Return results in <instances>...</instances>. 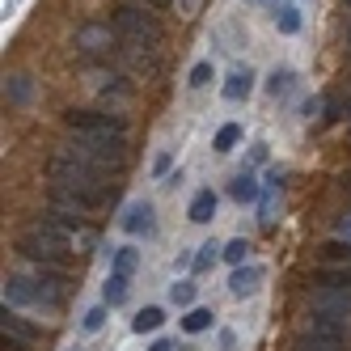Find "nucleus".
Segmentation results:
<instances>
[{"mask_svg": "<svg viewBox=\"0 0 351 351\" xmlns=\"http://www.w3.org/2000/svg\"><path fill=\"white\" fill-rule=\"evenodd\" d=\"M250 89H254V72H250V68L229 72V81H224V97H229V102H245Z\"/></svg>", "mask_w": 351, "mask_h": 351, "instance_id": "4468645a", "label": "nucleus"}, {"mask_svg": "<svg viewBox=\"0 0 351 351\" xmlns=\"http://www.w3.org/2000/svg\"><path fill=\"white\" fill-rule=\"evenodd\" d=\"M296 351H343V343H322V339H296Z\"/></svg>", "mask_w": 351, "mask_h": 351, "instance_id": "c85d7f7f", "label": "nucleus"}, {"mask_svg": "<svg viewBox=\"0 0 351 351\" xmlns=\"http://www.w3.org/2000/svg\"><path fill=\"white\" fill-rule=\"evenodd\" d=\"M157 212H153V204H148V199H136V204H128V212H123V229H128L132 237H148L157 229V220H153Z\"/></svg>", "mask_w": 351, "mask_h": 351, "instance_id": "1a4fd4ad", "label": "nucleus"}, {"mask_svg": "<svg viewBox=\"0 0 351 351\" xmlns=\"http://www.w3.org/2000/svg\"><path fill=\"white\" fill-rule=\"evenodd\" d=\"M322 258H326V263H351V241H330V245H322Z\"/></svg>", "mask_w": 351, "mask_h": 351, "instance_id": "a878e982", "label": "nucleus"}, {"mask_svg": "<svg viewBox=\"0 0 351 351\" xmlns=\"http://www.w3.org/2000/svg\"><path fill=\"white\" fill-rule=\"evenodd\" d=\"M186 216H191L195 224H208V220L216 216V195H212V191H199V195L191 199V208H186Z\"/></svg>", "mask_w": 351, "mask_h": 351, "instance_id": "dca6fc26", "label": "nucleus"}, {"mask_svg": "<svg viewBox=\"0 0 351 351\" xmlns=\"http://www.w3.org/2000/svg\"><path fill=\"white\" fill-rule=\"evenodd\" d=\"M34 288H38V305L43 309H60L64 296H68V275H64V267H38Z\"/></svg>", "mask_w": 351, "mask_h": 351, "instance_id": "423d86ee", "label": "nucleus"}, {"mask_svg": "<svg viewBox=\"0 0 351 351\" xmlns=\"http://www.w3.org/2000/svg\"><path fill=\"white\" fill-rule=\"evenodd\" d=\"M161 322H165V313H161L157 305H148V309H140V313L132 317V330H136V335H153V330H161Z\"/></svg>", "mask_w": 351, "mask_h": 351, "instance_id": "a211bd4d", "label": "nucleus"}, {"mask_svg": "<svg viewBox=\"0 0 351 351\" xmlns=\"http://www.w3.org/2000/svg\"><path fill=\"white\" fill-rule=\"evenodd\" d=\"M64 128L68 132H128V119L114 110H68Z\"/></svg>", "mask_w": 351, "mask_h": 351, "instance_id": "39448f33", "label": "nucleus"}, {"mask_svg": "<svg viewBox=\"0 0 351 351\" xmlns=\"http://www.w3.org/2000/svg\"><path fill=\"white\" fill-rule=\"evenodd\" d=\"M106 326V305H93V309H85V317H81V330L85 335H97Z\"/></svg>", "mask_w": 351, "mask_h": 351, "instance_id": "393cba45", "label": "nucleus"}, {"mask_svg": "<svg viewBox=\"0 0 351 351\" xmlns=\"http://www.w3.org/2000/svg\"><path fill=\"white\" fill-rule=\"evenodd\" d=\"M128 280L132 275H119V271H110V280L102 284V300L114 309V305H123V300H128Z\"/></svg>", "mask_w": 351, "mask_h": 351, "instance_id": "f3484780", "label": "nucleus"}, {"mask_svg": "<svg viewBox=\"0 0 351 351\" xmlns=\"http://www.w3.org/2000/svg\"><path fill=\"white\" fill-rule=\"evenodd\" d=\"M275 30H280V34H296L300 30V9L296 5H275Z\"/></svg>", "mask_w": 351, "mask_h": 351, "instance_id": "aec40b11", "label": "nucleus"}, {"mask_svg": "<svg viewBox=\"0 0 351 351\" xmlns=\"http://www.w3.org/2000/svg\"><path fill=\"white\" fill-rule=\"evenodd\" d=\"M148 351H178V347H173V343H165V339H161V343H153V347H148Z\"/></svg>", "mask_w": 351, "mask_h": 351, "instance_id": "c9c22d12", "label": "nucleus"}, {"mask_svg": "<svg viewBox=\"0 0 351 351\" xmlns=\"http://www.w3.org/2000/svg\"><path fill=\"white\" fill-rule=\"evenodd\" d=\"M216 254H224V245H216V241H204V245H199V254H195V271H208L212 263H216Z\"/></svg>", "mask_w": 351, "mask_h": 351, "instance_id": "b1692460", "label": "nucleus"}, {"mask_svg": "<svg viewBox=\"0 0 351 351\" xmlns=\"http://www.w3.org/2000/svg\"><path fill=\"white\" fill-rule=\"evenodd\" d=\"M237 347V335L233 330H220V351H233Z\"/></svg>", "mask_w": 351, "mask_h": 351, "instance_id": "72a5a7b5", "label": "nucleus"}, {"mask_svg": "<svg viewBox=\"0 0 351 351\" xmlns=\"http://www.w3.org/2000/svg\"><path fill=\"white\" fill-rule=\"evenodd\" d=\"M347 51H351V26H347Z\"/></svg>", "mask_w": 351, "mask_h": 351, "instance_id": "4c0bfd02", "label": "nucleus"}, {"mask_svg": "<svg viewBox=\"0 0 351 351\" xmlns=\"http://www.w3.org/2000/svg\"><path fill=\"white\" fill-rule=\"evenodd\" d=\"M169 165H173V157H169V153H161V157L153 161V173H157V178H165V173H169Z\"/></svg>", "mask_w": 351, "mask_h": 351, "instance_id": "473e14b6", "label": "nucleus"}, {"mask_svg": "<svg viewBox=\"0 0 351 351\" xmlns=\"http://www.w3.org/2000/svg\"><path fill=\"white\" fill-rule=\"evenodd\" d=\"M68 241H72L68 229H60L51 216H38L30 229L17 233V254L34 258L38 267H64V258H68Z\"/></svg>", "mask_w": 351, "mask_h": 351, "instance_id": "f257e3e1", "label": "nucleus"}, {"mask_svg": "<svg viewBox=\"0 0 351 351\" xmlns=\"http://www.w3.org/2000/svg\"><path fill=\"white\" fill-rule=\"evenodd\" d=\"M300 335H305V339H322V343H343L347 339V317H335V313L313 309L305 317V326H300Z\"/></svg>", "mask_w": 351, "mask_h": 351, "instance_id": "0eeeda50", "label": "nucleus"}, {"mask_svg": "<svg viewBox=\"0 0 351 351\" xmlns=\"http://www.w3.org/2000/svg\"><path fill=\"white\" fill-rule=\"evenodd\" d=\"M0 330H5V335H17V339H26V343H38V339H43V326L26 322L13 305H0Z\"/></svg>", "mask_w": 351, "mask_h": 351, "instance_id": "9d476101", "label": "nucleus"}, {"mask_svg": "<svg viewBox=\"0 0 351 351\" xmlns=\"http://www.w3.org/2000/svg\"><path fill=\"white\" fill-rule=\"evenodd\" d=\"M72 351H81V347H72Z\"/></svg>", "mask_w": 351, "mask_h": 351, "instance_id": "a19ab883", "label": "nucleus"}, {"mask_svg": "<svg viewBox=\"0 0 351 351\" xmlns=\"http://www.w3.org/2000/svg\"><path fill=\"white\" fill-rule=\"evenodd\" d=\"M144 5H148V9H169L173 0H144Z\"/></svg>", "mask_w": 351, "mask_h": 351, "instance_id": "f704fd0d", "label": "nucleus"}, {"mask_svg": "<svg viewBox=\"0 0 351 351\" xmlns=\"http://www.w3.org/2000/svg\"><path fill=\"white\" fill-rule=\"evenodd\" d=\"M13 97H17V102H26V97H30V85H26V77H13Z\"/></svg>", "mask_w": 351, "mask_h": 351, "instance_id": "2f4dec72", "label": "nucleus"}, {"mask_svg": "<svg viewBox=\"0 0 351 351\" xmlns=\"http://www.w3.org/2000/svg\"><path fill=\"white\" fill-rule=\"evenodd\" d=\"M347 114H351V97H347Z\"/></svg>", "mask_w": 351, "mask_h": 351, "instance_id": "58836bf2", "label": "nucleus"}, {"mask_svg": "<svg viewBox=\"0 0 351 351\" xmlns=\"http://www.w3.org/2000/svg\"><path fill=\"white\" fill-rule=\"evenodd\" d=\"M237 140H241V128H237V123H224V128L216 132V153H229V148H237Z\"/></svg>", "mask_w": 351, "mask_h": 351, "instance_id": "5701e85b", "label": "nucleus"}, {"mask_svg": "<svg viewBox=\"0 0 351 351\" xmlns=\"http://www.w3.org/2000/svg\"><path fill=\"white\" fill-rule=\"evenodd\" d=\"M309 284L313 288H351V263H322Z\"/></svg>", "mask_w": 351, "mask_h": 351, "instance_id": "f8f14e48", "label": "nucleus"}, {"mask_svg": "<svg viewBox=\"0 0 351 351\" xmlns=\"http://www.w3.org/2000/svg\"><path fill=\"white\" fill-rule=\"evenodd\" d=\"M110 26L119 30L123 47H136V51H157L161 47V21L148 13L144 5H114V17H110Z\"/></svg>", "mask_w": 351, "mask_h": 351, "instance_id": "f03ea898", "label": "nucleus"}, {"mask_svg": "<svg viewBox=\"0 0 351 351\" xmlns=\"http://www.w3.org/2000/svg\"><path fill=\"white\" fill-rule=\"evenodd\" d=\"M64 148L102 169H119L128 161V132H72V140Z\"/></svg>", "mask_w": 351, "mask_h": 351, "instance_id": "7ed1b4c3", "label": "nucleus"}, {"mask_svg": "<svg viewBox=\"0 0 351 351\" xmlns=\"http://www.w3.org/2000/svg\"><path fill=\"white\" fill-rule=\"evenodd\" d=\"M208 81H212V64L204 60V64H195V68H191V89H204Z\"/></svg>", "mask_w": 351, "mask_h": 351, "instance_id": "c756f323", "label": "nucleus"}, {"mask_svg": "<svg viewBox=\"0 0 351 351\" xmlns=\"http://www.w3.org/2000/svg\"><path fill=\"white\" fill-rule=\"evenodd\" d=\"M212 322H216V313H212V309H191V313L182 317V330H186V335H204Z\"/></svg>", "mask_w": 351, "mask_h": 351, "instance_id": "4be33fe9", "label": "nucleus"}, {"mask_svg": "<svg viewBox=\"0 0 351 351\" xmlns=\"http://www.w3.org/2000/svg\"><path fill=\"white\" fill-rule=\"evenodd\" d=\"M229 195L237 199V204H254V199H258V178H254L250 169L233 173V182H229Z\"/></svg>", "mask_w": 351, "mask_h": 351, "instance_id": "2eb2a0df", "label": "nucleus"}, {"mask_svg": "<svg viewBox=\"0 0 351 351\" xmlns=\"http://www.w3.org/2000/svg\"><path fill=\"white\" fill-rule=\"evenodd\" d=\"M224 258H229L233 267H241V263L250 258V241H245V237H237V241H229V245H224Z\"/></svg>", "mask_w": 351, "mask_h": 351, "instance_id": "cd10ccee", "label": "nucleus"}, {"mask_svg": "<svg viewBox=\"0 0 351 351\" xmlns=\"http://www.w3.org/2000/svg\"><path fill=\"white\" fill-rule=\"evenodd\" d=\"M258 280H263V267H233V275H229V292L241 300V296H254L258 292Z\"/></svg>", "mask_w": 351, "mask_h": 351, "instance_id": "ddd939ff", "label": "nucleus"}, {"mask_svg": "<svg viewBox=\"0 0 351 351\" xmlns=\"http://www.w3.org/2000/svg\"><path fill=\"white\" fill-rule=\"evenodd\" d=\"M136 267H140V250H136V245H123V250H114L110 271H119V275H136Z\"/></svg>", "mask_w": 351, "mask_h": 351, "instance_id": "6ab92c4d", "label": "nucleus"}, {"mask_svg": "<svg viewBox=\"0 0 351 351\" xmlns=\"http://www.w3.org/2000/svg\"><path fill=\"white\" fill-rule=\"evenodd\" d=\"M0 351H30V343H26V339H17V335H5V330H0Z\"/></svg>", "mask_w": 351, "mask_h": 351, "instance_id": "7c9ffc66", "label": "nucleus"}, {"mask_svg": "<svg viewBox=\"0 0 351 351\" xmlns=\"http://www.w3.org/2000/svg\"><path fill=\"white\" fill-rule=\"evenodd\" d=\"M309 300H313V309H322V313L351 317V288H313Z\"/></svg>", "mask_w": 351, "mask_h": 351, "instance_id": "6e6552de", "label": "nucleus"}, {"mask_svg": "<svg viewBox=\"0 0 351 351\" xmlns=\"http://www.w3.org/2000/svg\"><path fill=\"white\" fill-rule=\"evenodd\" d=\"M292 81H296V77H292L288 68H275L271 77H267V93H271V97H288V93H292Z\"/></svg>", "mask_w": 351, "mask_h": 351, "instance_id": "412c9836", "label": "nucleus"}, {"mask_svg": "<svg viewBox=\"0 0 351 351\" xmlns=\"http://www.w3.org/2000/svg\"><path fill=\"white\" fill-rule=\"evenodd\" d=\"M119 43H123L119 30H114V26H102V21H89V26H81L77 38H72V47H77L85 60H106Z\"/></svg>", "mask_w": 351, "mask_h": 351, "instance_id": "20e7f679", "label": "nucleus"}, {"mask_svg": "<svg viewBox=\"0 0 351 351\" xmlns=\"http://www.w3.org/2000/svg\"><path fill=\"white\" fill-rule=\"evenodd\" d=\"M343 5H347V9H351V0H343Z\"/></svg>", "mask_w": 351, "mask_h": 351, "instance_id": "ea45409f", "label": "nucleus"}, {"mask_svg": "<svg viewBox=\"0 0 351 351\" xmlns=\"http://www.w3.org/2000/svg\"><path fill=\"white\" fill-rule=\"evenodd\" d=\"M5 305L21 309V305H38V288L34 280H26V275H9L5 280Z\"/></svg>", "mask_w": 351, "mask_h": 351, "instance_id": "9b49d317", "label": "nucleus"}, {"mask_svg": "<svg viewBox=\"0 0 351 351\" xmlns=\"http://www.w3.org/2000/svg\"><path fill=\"white\" fill-rule=\"evenodd\" d=\"M169 300H173V305H178V309H186L191 300H195V284H191V280H178V284L169 288Z\"/></svg>", "mask_w": 351, "mask_h": 351, "instance_id": "bb28decb", "label": "nucleus"}, {"mask_svg": "<svg viewBox=\"0 0 351 351\" xmlns=\"http://www.w3.org/2000/svg\"><path fill=\"white\" fill-rule=\"evenodd\" d=\"M339 233H343V237L351 241V220H343V229H339Z\"/></svg>", "mask_w": 351, "mask_h": 351, "instance_id": "e433bc0d", "label": "nucleus"}]
</instances>
